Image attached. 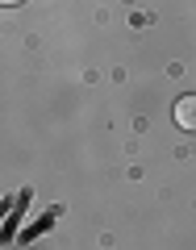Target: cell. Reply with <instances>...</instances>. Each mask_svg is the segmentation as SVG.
Masks as SVG:
<instances>
[{
	"label": "cell",
	"mask_w": 196,
	"mask_h": 250,
	"mask_svg": "<svg viewBox=\"0 0 196 250\" xmlns=\"http://www.w3.org/2000/svg\"><path fill=\"white\" fill-rule=\"evenodd\" d=\"M175 125L179 129H196V96H179L175 100Z\"/></svg>",
	"instance_id": "6da1fadb"
},
{
	"label": "cell",
	"mask_w": 196,
	"mask_h": 250,
	"mask_svg": "<svg viewBox=\"0 0 196 250\" xmlns=\"http://www.w3.org/2000/svg\"><path fill=\"white\" fill-rule=\"evenodd\" d=\"M0 4H4V9H17V4H25V0H0Z\"/></svg>",
	"instance_id": "7a4b0ae2"
}]
</instances>
